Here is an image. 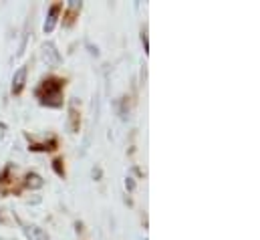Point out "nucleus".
I'll return each instance as SVG.
<instances>
[]
</instances>
